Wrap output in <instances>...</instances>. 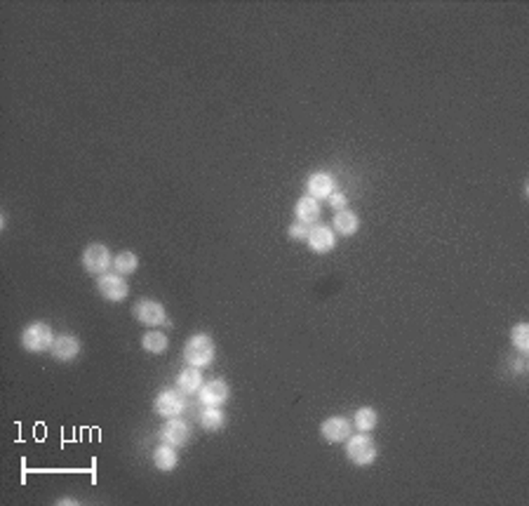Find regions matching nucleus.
<instances>
[{"instance_id": "nucleus-1", "label": "nucleus", "mask_w": 529, "mask_h": 506, "mask_svg": "<svg viewBox=\"0 0 529 506\" xmlns=\"http://www.w3.org/2000/svg\"><path fill=\"white\" fill-rule=\"evenodd\" d=\"M215 339L210 334H193L188 337L186 344H183V358H186L188 365L193 368H207V365L215 361Z\"/></svg>"}, {"instance_id": "nucleus-2", "label": "nucleus", "mask_w": 529, "mask_h": 506, "mask_svg": "<svg viewBox=\"0 0 529 506\" xmlns=\"http://www.w3.org/2000/svg\"><path fill=\"white\" fill-rule=\"evenodd\" d=\"M55 344V334L52 327L47 322H31L26 325V330L21 332V347H24L28 354H42V351H50Z\"/></svg>"}, {"instance_id": "nucleus-3", "label": "nucleus", "mask_w": 529, "mask_h": 506, "mask_svg": "<svg viewBox=\"0 0 529 506\" xmlns=\"http://www.w3.org/2000/svg\"><path fill=\"white\" fill-rule=\"evenodd\" d=\"M346 454L355 466H370L377 459V445H374V441L367 434H358L353 438L348 436Z\"/></svg>"}, {"instance_id": "nucleus-4", "label": "nucleus", "mask_w": 529, "mask_h": 506, "mask_svg": "<svg viewBox=\"0 0 529 506\" xmlns=\"http://www.w3.org/2000/svg\"><path fill=\"white\" fill-rule=\"evenodd\" d=\"M135 318L146 327H158V325H170L165 313V306L156 302V299H139L135 304Z\"/></svg>"}, {"instance_id": "nucleus-5", "label": "nucleus", "mask_w": 529, "mask_h": 506, "mask_svg": "<svg viewBox=\"0 0 529 506\" xmlns=\"http://www.w3.org/2000/svg\"><path fill=\"white\" fill-rule=\"evenodd\" d=\"M111 264H113V257L106 245L92 243L83 250V266H85V271H90V274H94V276L106 274Z\"/></svg>"}, {"instance_id": "nucleus-6", "label": "nucleus", "mask_w": 529, "mask_h": 506, "mask_svg": "<svg viewBox=\"0 0 529 506\" xmlns=\"http://www.w3.org/2000/svg\"><path fill=\"white\" fill-rule=\"evenodd\" d=\"M97 288L101 292V297L108 299V302H123V299L130 295V285L120 274L97 276Z\"/></svg>"}, {"instance_id": "nucleus-7", "label": "nucleus", "mask_w": 529, "mask_h": 506, "mask_svg": "<svg viewBox=\"0 0 529 506\" xmlns=\"http://www.w3.org/2000/svg\"><path fill=\"white\" fill-rule=\"evenodd\" d=\"M153 407H156V412L160 417H179L183 410H186V398H183L181 391H174V388H165V391L158 393L156 403H153Z\"/></svg>"}, {"instance_id": "nucleus-8", "label": "nucleus", "mask_w": 529, "mask_h": 506, "mask_svg": "<svg viewBox=\"0 0 529 506\" xmlns=\"http://www.w3.org/2000/svg\"><path fill=\"white\" fill-rule=\"evenodd\" d=\"M306 243H308V247H311L313 252H320L322 254V252L334 250L336 236H334V231L329 229V226H325V224H313L311 229H308Z\"/></svg>"}, {"instance_id": "nucleus-9", "label": "nucleus", "mask_w": 529, "mask_h": 506, "mask_svg": "<svg viewBox=\"0 0 529 506\" xmlns=\"http://www.w3.org/2000/svg\"><path fill=\"white\" fill-rule=\"evenodd\" d=\"M229 384H226L224 379H212L207 384L200 386V400L203 405L207 407H219L224 405L226 400H229Z\"/></svg>"}, {"instance_id": "nucleus-10", "label": "nucleus", "mask_w": 529, "mask_h": 506, "mask_svg": "<svg viewBox=\"0 0 529 506\" xmlns=\"http://www.w3.org/2000/svg\"><path fill=\"white\" fill-rule=\"evenodd\" d=\"M50 354L55 356V361L59 363H71L76 361L80 354V342L73 334H59L55 337V344L50 349Z\"/></svg>"}, {"instance_id": "nucleus-11", "label": "nucleus", "mask_w": 529, "mask_h": 506, "mask_svg": "<svg viewBox=\"0 0 529 506\" xmlns=\"http://www.w3.org/2000/svg\"><path fill=\"white\" fill-rule=\"evenodd\" d=\"M320 434L329 443H341L351 436V422L346 417H329V420L322 422Z\"/></svg>"}, {"instance_id": "nucleus-12", "label": "nucleus", "mask_w": 529, "mask_h": 506, "mask_svg": "<svg viewBox=\"0 0 529 506\" xmlns=\"http://www.w3.org/2000/svg\"><path fill=\"white\" fill-rule=\"evenodd\" d=\"M190 427L183 420H179V417H170L167 420V424L163 427V441L170 443V445H186L190 441Z\"/></svg>"}, {"instance_id": "nucleus-13", "label": "nucleus", "mask_w": 529, "mask_h": 506, "mask_svg": "<svg viewBox=\"0 0 529 506\" xmlns=\"http://www.w3.org/2000/svg\"><path fill=\"white\" fill-rule=\"evenodd\" d=\"M306 189H308V196H313L315 201H318V198H329L334 193V179L329 172H313L311 177L306 179Z\"/></svg>"}, {"instance_id": "nucleus-14", "label": "nucleus", "mask_w": 529, "mask_h": 506, "mask_svg": "<svg viewBox=\"0 0 529 506\" xmlns=\"http://www.w3.org/2000/svg\"><path fill=\"white\" fill-rule=\"evenodd\" d=\"M294 215H297V222L301 224H315L320 217V203L315 201L313 196H301L297 205H294Z\"/></svg>"}, {"instance_id": "nucleus-15", "label": "nucleus", "mask_w": 529, "mask_h": 506, "mask_svg": "<svg viewBox=\"0 0 529 506\" xmlns=\"http://www.w3.org/2000/svg\"><path fill=\"white\" fill-rule=\"evenodd\" d=\"M176 386H179V391H181V393H186V395L198 393V391H200V386H203V375H200V370L193 368V365H188V368H186V370H181V372H179V377H176Z\"/></svg>"}, {"instance_id": "nucleus-16", "label": "nucleus", "mask_w": 529, "mask_h": 506, "mask_svg": "<svg viewBox=\"0 0 529 506\" xmlns=\"http://www.w3.org/2000/svg\"><path fill=\"white\" fill-rule=\"evenodd\" d=\"M360 229V219H358V215L355 212H351V210H336V215H334V231L336 233H341V236H353Z\"/></svg>"}, {"instance_id": "nucleus-17", "label": "nucleus", "mask_w": 529, "mask_h": 506, "mask_svg": "<svg viewBox=\"0 0 529 506\" xmlns=\"http://www.w3.org/2000/svg\"><path fill=\"white\" fill-rule=\"evenodd\" d=\"M176 461H179V457H176V452H174V445L170 443L158 445L156 452H153V464H156V468H160V471H172V468H176Z\"/></svg>"}, {"instance_id": "nucleus-18", "label": "nucleus", "mask_w": 529, "mask_h": 506, "mask_svg": "<svg viewBox=\"0 0 529 506\" xmlns=\"http://www.w3.org/2000/svg\"><path fill=\"white\" fill-rule=\"evenodd\" d=\"M167 344H170V339H167L165 332H158V330H149L144 337H142V347L146 354H165L167 351Z\"/></svg>"}, {"instance_id": "nucleus-19", "label": "nucleus", "mask_w": 529, "mask_h": 506, "mask_svg": "<svg viewBox=\"0 0 529 506\" xmlns=\"http://www.w3.org/2000/svg\"><path fill=\"white\" fill-rule=\"evenodd\" d=\"M355 427H358V431L360 434H370L372 429H377V424H379V415H377V410L374 407H360L358 412H355Z\"/></svg>"}, {"instance_id": "nucleus-20", "label": "nucleus", "mask_w": 529, "mask_h": 506, "mask_svg": "<svg viewBox=\"0 0 529 506\" xmlns=\"http://www.w3.org/2000/svg\"><path fill=\"white\" fill-rule=\"evenodd\" d=\"M137 266H139V259H137V254L135 252H118L115 257H113V269H115V274H120V276H127V274H135L137 271Z\"/></svg>"}, {"instance_id": "nucleus-21", "label": "nucleus", "mask_w": 529, "mask_h": 506, "mask_svg": "<svg viewBox=\"0 0 529 506\" xmlns=\"http://www.w3.org/2000/svg\"><path fill=\"white\" fill-rule=\"evenodd\" d=\"M224 422H226V417L219 407H207L200 415V424H203L205 431H219L224 427Z\"/></svg>"}, {"instance_id": "nucleus-22", "label": "nucleus", "mask_w": 529, "mask_h": 506, "mask_svg": "<svg viewBox=\"0 0 529 506\" xmlns=\"http://www.w3.org/2000/svg\"><path fill=\"white\" fill-rule=\"evenodd\" d=\"M511 342L516 344V349L520 351V354H527L529 351V325L527 322H518V325L511 330Z\"/></svg>"}, {"instance_id": "nucleus-23", "label": "nucleus", "mask_w": 529, "mask_h": 506, "mask_svg": "<svg viewBox=\"0 0 529 506\" xmlns=\"http://www.w3.org/2000/svg\"><path fill=\"white\" fill-rule=\"evenodd\" d=\"M288 233H290V238H292V240H306V236H308V226H306V224H301V222H297V224H292V226H290Z\"/></svg>"}, {"instance_id": "nucleus-24", "label": "nucleus", "mask_w": 529, "mask_h": 506, "mask_svg": "<svg viewBox=\"0 0 529 506\" xmlns=\"http://www.w3.org/2000/svg\"><path fill=\"white\" fill-rule=\"evenodd\" d=\"M329 205L336 208V210H343V208H346V196H343L341 191H334V193L329 196Z\"/></svg>"}, {"instance_id": "nucleus-25", "label": "nucleus", "mask_w": 529, "mask_h": 506, "mask_svg": "<svg viewBox=\"0 0 529 506\" xmlns=\"http://www.w3.org/2000/svg\"><path fill=\"white\" fill-rule=\"evenodd\" d=\"M516 372H525V361H518L516 363Z\"/></svg>"}]
</instances>
